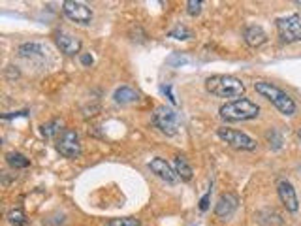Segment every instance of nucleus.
I'll list each match as a JSON object with an SVG mask.
<instances>
[{
	"mask_svg": "<svg viewBox=\"0 0 301 226\" xmlns=\"http://www.w3.org/2000/svg\"><path fill=\"white\" fill-rule=\"evenodd\" d=\"M149 168H150L153 174L157 175V177H160V179L166 181V183H169V185H175V183L179 181V175L175 174V170L160 157L153 158V160L149 162Z\"/></svg>",
	"mask_w": 301,
	"mask_h": 226,
	"instance_id": "f8f14e48",
	"label": "nucleus"
},
{
	"mask_svg": "<svg viewBox=\"0 0 301 226\" xmlns=\"http://www.w3.org/2000/svg\"><path fill=\"white\" fill-rule=\"evenodd\" d=\"M153 125L164 134V136H175L179 132V113L174 110V108H168V106H158L155 113H153Z\"/></svg>",
	"mask_w": 301,
	"mask_h": 226,
	"instance_id": "20e7f679",
	"label": "nucleus"
},
{
	"mask_svg": "<svg viewBox=\"0 0 301 226\" xmlns=\"http://www.w3.org/2000/svg\"><path fill=\"white\" fill-rule=\"evenodd\" d=\"M60 128H62V121H60V119H51V121H47L41 125V136L47 139H51L62 132Z\"/></svg>",
	"mask_w": 301,
	"mask_h": 226,
	"instance_id": "f3484780",
	"label": "nucleus"
},
{
	"mask_svg": "<svg viewBox=\"0 0 301 226\" xmlns=\"http://www.w3.org/2000/svg\"><path fill=\"white\" fill-rule=\"evenodd\" d=\"M295 4H297V6H299V8H301V0H297V2H295Z\"/></svg>",
	"mask_w": 301,
	"mask_h": 226,
	"instance_id": "c85d7f7f",
	"label": "nucleus"
},
{
	"mask_svg": "<svg viewBox=\"0 0 301 226\" xmlns=\"http://www.w3.org/2000/svg\"><path fill=\"white\" fill-rule=\"evenodd\" d=\"M238 196L233 194V192H222L217 200V206H214V215L222 220H228L235 213V209H238Z\"/></svg>",
	"mask_w": 301,
	"mask_h": 226,
	"instance_id": "9d476101",
	"label": "nucleus"
},
{
	"mask_svg": "<svg viewBox=\"0 0 301 226\" xmlns=\"http://www.w3.org/2000/svg\"><path fill=\"white\" fill-rule=\"evenodd\" d=\"M27 113H29V111H15V113H8V115H4L2 119L8 121V119H12V117H25Z\"/></svg>",
	"mask_w": 301,
	"mask_h": 226,
	"instance_id": "bb28decb",
	"label": "nucleus"
},
{
	"mask_svg": "<svg viewBox=\"0 0 301 226\" xmlns=\"http://www.w3.org/2000/svg\"><path fill=\"white\" fill-rule=\"evenodd\" d=\"M219 115L226 122H241V121H252L260 115V106L249 98H238L230 100L220 106Z\"/></svg>",
	"mask_w": 301,
	"mask_h": 226,
	"instance_id": "7ed1b4c3",
	"label": "nucleus"
},
{
	"mask_svg": "<svg viewBox=\"0 0 301 226\" xmlns=\"http://www.w3.org/2000/svg\"><path fill=\"white\" fill-rule=\"evenodd\" d=\"M57 151L64 158H79L81 157V139L74 128H64L57 139Z\"/></svg>",
	"mask_w": 301,
	"mask_h": 226,
	"instance_id": "39448f33",
	"label": "nucleus"
},
{
	"mask_svg": "<svg viewBox=\"0 0 301 226\" xmlns=\"http://www.w3.org/2000/svg\"><path fill=\"white\" fill-rule=\"evenodd\" d=\"M202 8H203L202 0H188V2H186V13L192 15V17L200 15V13H202Z\"/></svg>",
	"mask_w": 301,
	"mask_h": 226,
	"instance_id": "4be33fe9",
	"label": "nucleus"
},
{
	"mask_svg": "<svg viewBox=\"0 0 301 226\" xmlns=\"http://www.w3.org/2000/svg\"><path fill=\"white\" fill-rule=\"evenodd\" d=\"M217 136H219L224 143H228L233 149L239 151H254L256 149V139L250 138L249 134L241 132V130H233V128H219L217 130Z\"/></svg>",
	"mask_w": 301,
	"mask_h": 226,
	"instance_id": "423d86ee",
	"label": "nucleus"
},
{
	"mask_svg": "<svg viewBox=\"0 0 301 226\" xmlns=\"http://www.w3.org/2000/svg\"><path fill=\"white\" fill-rule=\"evenodd\" d=\"M267 139H269V147H273L275 151H278L283 147V136L277 130H271V132L267 134Z\"/></svg>",
	"mask_w": 301,
	"mask_h": 226,
	"instance_id": "5701e85b",
	"label": "nucleus"
},
{
	"mask_svg": "<svg viewBox=\"0 0 301 226\" xmlns=\"http://www.w3.org/2000/svg\"><path fill=\"white\" fill-rule=\"evenodd\" d=\"M174 170H175V174L179 175L181 181H190L192 175H194L188 160H186L185 157H181V155H177V157L174 158Z\"/></svg>",
	"mask_w": 301,
	"mask_h": 226,
	"instance_id": "dca6fc26",
	"label": "nucleus"
},
{
	"mask_svg": "<svg viewBox=\"0 0 301 226\" xmlns=\"http://www.w3.org/2000/svg\"><path fill=\"white\" fill-rule=\"evenodd\" d=\"M297 138H299V141H301V128L297 130Z\"/></svg>",
	"mask_w": 301,
	"mask_h": 226,
	"instance_id": "cd10ccee",
	"label": "nucleus"
},
{
	"mask_svg": "<svg viewBox=\"0 0 301 226\" xmlns=\"http://www.w3.org/2000/svg\"><path fill=\"white\" fill-rule=\"evenodd\" d=\"M62 12L70 21H74L77 25H91V21H93V10L85 2H79V0L62 2Z\"/></svg>",
	"mask_w": 301,
	"mask_h": 226,
	"instance_id": "6e6552de",
	"label": "nucleus"
},
{
	"mask_svg": "<svg viewBox=\"0 0 301 226\" xmlns=\"http://www.w3.org/2000/svg\"><path fill=\"white\" fill-rule=\"evenodd\" d=\"M209 202H211V191H207L200 200V211H207L209 209Z\"/></svg>",
	"mask_w": 301,
	"mask_h": 226,
	"instance_id": "393cba45",
	"label": "nucleus"
},
{
	"mask_svg": "<svg viewBox=\"0 0 301 226\" xmlns=\"http://www.w3.org/2000/svg\"><path fill=\"white\" fill-rule=\"evenodd\" d=\"M6 162H8V166L13 170H23V168H29L30 160L25 157V155H21V153L12 151V153H8L6 155Z\"/></svg>",
	"mask_w": 301,
	"mask_h": 226,
	"instance_id": "a211bd4d",
	"label": "nucleus"
},
{
	"mask_svg": "<svg viewBox=\"0 0 301 226\" xmlns=\"http://www.w3.org/2000/svg\"><path fill=\"white\" fill-rule=\"evenodd\" d=\"M277 30H278V38L283 42H286V44L301 42V15L292 13V15L277 19Z\"/></svg>",
	"mask_w": 301,
	"mask_h": 226,
	"instance_id": "0eeeda50",
	"label": "nucleus"
},
{
	"mask_svg": "<svg viewBox=\"0 0 301 226\" xmlns=\"http://www.w3.org/2000/svg\"><path fill=\"white\" fill-rule=\"evenodd\" d=\"M254 91L260 96L267 100V102H271L275 108H277L283 115L286 117H292L297 110V106H295L294 98L290 96L288 93H284L283 89L277 87L275 83H269V81H256L254 83Z\"/></svg>",
	"mask_w": 301,
	"mask_h": 226,
	"instance_id": "f03ea898",
	"label": "nucleus"
},
{
	"mask_svg": "<svg viewBox=\"0 0 301 226\" xmlns=\"http://www.w3.org/2000/svg\"><path fill=\"white\" fill-rule=\"evenodd\" d=\"M79 60H81L83 66H91V64L94 63V58L91 53H83V55H79Z\"/></svg>",
	"mask_w": 301,
	"mask_h": 226,
	"instance_id": "a878e982",
	"label": "nucleus"
},
{
	"mask_svg": "<svg viewBox=\"0 0 301 226\" xmlns=\"http://www.w3.org/2000/svg\"><path fill=\"white\" fill-rule=\"evenodd\" d=\"M168 36L169 38H175V40H188L192 36V32L186 27H183V25H177L175 29H171L168 32Z\"/></svg>",
	"mask_w": 301,
	"mask_h": 226,
	"instance_id": "aec40b11",
	"label": "nucleus"
},
{
	"mask_svg": "<svg viewBox=\"0 0 301 226\" xmlns=\"http://www.w3.org/2000/svg\"><path fill=\"white\" fill-rule=\"evenodd\" d=\"M160 93H162L164 96H166V98H168L174 106L177 104V98H175L174 91H171V85H168V83H166V85H160Z\"/></svg>",
	"mask_w": 301,
	"mask_h": 226,
	"instance_id": "b1692460",
	"label": "nucleus"
},
{
	"mask_svg": "<svg viewBox=\"0 0 301 226\" xmlns=\"http://www.w3.org/2000/svg\"><path fill=\"white\" fill-rule=\"evenodd\" d=\"M243 40L249 47H254L256 49V47H262L266 44L267 34L260 25H249V27H245V30H243Z\"/></svg>",
	"mask_w": 301,
	"mask_h": 226,
	"instance_id": "ddd939ff",
	"label": "nucleus"
},
{
	"mask_svg": "<svg viewBox=\"0 0 301 226\" xmlns=\"http://www.w3.org/2000/svg\"><path fill=\"white\" fill-rule=\"evenodd\" d=\"M205 91L211 93L213 96H219V98L238 100L245 93V83L235 75L217 74L205 79Z\"/></svg>",
	"mask_w": 301,
	"mask_h": 226,
	"instance_id": "f257e3e1",
	"label": "nucleus"
},
{
	"mask_svg": "<svg viewBox=\"0 0 301 226\" xmlns=\"http://www.w3.org/2000/svg\"><path fill=\"white\" fill-rule=\"evenodd\" d=\"M55 44H57V47L60 49V53H64V55H68V57H74V55H77V53L81 51V40L77 38V36L70 34V32H64V30H60V32H57L55 34Z\"/></svg>",
	"mask_w": 301,
	"mask_h": 226,
	"instance_id": "9b49d317",
	"label": "nucleus"
},
{
	"mask_svg": "<svg viewBox=\"0 0 301 226\" xmlns=\"http://www.w3.org/2000/svg\"><path fill=\"white\" fill-rule=\"evenodd\" d=\"M277 192H278V198H281L283 206L288 209L290 213H295V211L299 209V200H297L295 189L288 179H278L277 181Z\"/></svg>",
	"mask_w": 301,
	"mask_h": 226,
	"instance_id": "1a4fd4ad",
	"label": "nucleus"
},
{
	"mask_svg": "<svg viewBox=\"0 0 301 226\" xmlns=\"http://www.w3.org/2000/svg\"><path fill=\"white\" fill-rule=\"evenodd\" d=\"M113 100L121 106L134 104V102H138L139 100V93L136 91V89L128 87V85H122V87H119L115 93H113Z\"/></svg>",
	"mask_w": 301,
	"mask_h": 226,
	"instance_id": "2eb2a0df",
	"label": "nucleus"
},
{
	"mask_svg": "<svg viewBox=\"0 0 301 226\" xmlns=\"http://www.w3.org/2000/svg\"><path fill=\"white\" fill-rule=\"evenodd\" d=\"M107 226H141V220L134 217H121V219L107 220Z\"/></svg>",
	"mask_w": 301,
	"mask_h": 226,
	"instance_id": "412c9836",
	"label": "nucleus"
},
{
	"mask_svg": "<svg viewBox=\"0 0 301 226\" xmlns=\"http://www.w3.org/2000/svg\"><path fill=\"white\" fill-rule=\"evenodd\" d=\"M6 219L10 224L13 226H29V219H27V215L21 208H13L8 211Z\"/></svg>",
	"mask_w": 301,
	"mask_h": 226,
	"instance_id": "6ab92c4d",
	"label": "nucleus"
},
{
	"mask_svg": "<svg viewBox=\"0 0 301 226\" xmlns=\"http://www.w3.org/2000/svg\"><path fill=\"white\" fill-rule=\"evenodd\" d=\"M19 57L23 58H44L49 53L47 46L40 44V42H27V44H21L17 49Z\"/></svg>",
	"mask_w": 301,
	"mask_h": 226,
	"instance_id": "4468645a",
	"label": "nucleus"
}]
</instances>
